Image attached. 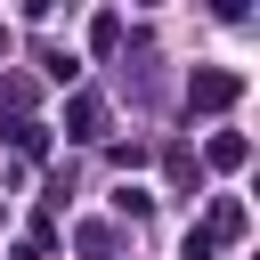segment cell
Segmentation results:
<instances>
[{"label": "cell", "mask_w": 260, "mask_h": 260, "mask_svg": "<svg viewBox=\"0 0 260 260\" xmlns=\"http://www.w3.org/2000/svg\"><path fill=\"white\" fill-rule=\"evenodd\" d=\"M98 122H106V106L98 98H73V138H98Z\"/></svg>", "instance_id": "2"}, {"label": "cell", "mask_w": 260, "mask_h": 260, "mask_svg": "<svg viewBox=\"0 0 260 260\" xmlns=\"http://www.w3.org/2000/svg\"><path fill=\"white\" fill-rule=\"evenodd\" d=\"M187 98H195V106H228V98H236V73H195Z\"/></svg>", "instance_id": "1"}]
</instances>
